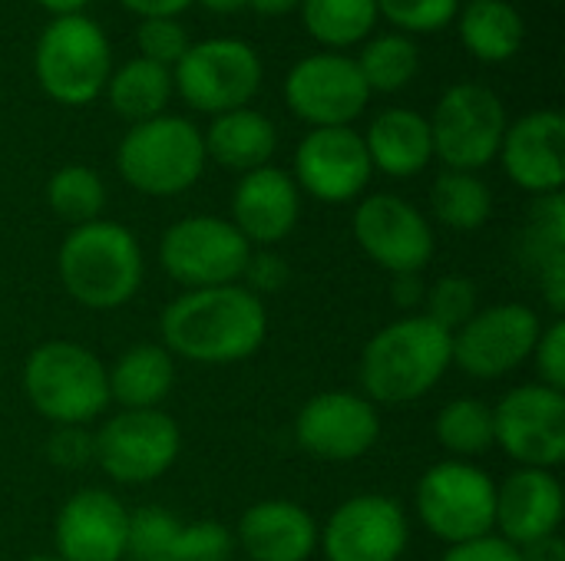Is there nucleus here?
Returning a JSON list of instances; mask_svg holds the SVG:
<instances>
[{
    "label": "nucleus",
    "mask_w": 565,
    "mask_h": 561,
    "mask_svg": "<svg viewBox=\"0 0 565 561\" xmlns=\"http://www.w3.org/2000/svg\"><path fill=\"white\" fill-rule=\"evenodd\" d=\"M56 274L63 291L79 308L116 311L139 294L146 261L136 235L126 225L96 218L63 238L56 255Z\"/></svg>",
    "instance_id": "7ed1b4c3"
},
{
    "label": "nucleus",
    "mask_w": 565,
    "mask_h": 561,
    "mask_svg": "<svg viewBox=\"0 0 565 561\" xmlns=\"http://www.w3.org/2000/svg\"><path fill=\"white\" fill-rule=\"evenodd\" d=\"M437 443L450 453V460H473L493 446V407L477 397L450 400L434 423Z\"/></svg>",
    "instance_id": "c756f323"
},
{
    "label": "nucleus",
    "mask_w": 565,
    "mask_h": 561,
    "mask_svg": "<svg viewBox=\"0 0 565 561\" xmlns=\"http://www.w3.org/2000/svg\"><path fill=\"white\" fill-rule=\"evenodd\" d=\"M136 43H139V56L159 66H175L192 46L185 26L175 17H146L136 30Z\"/></svg>",
    "instance_id": "58836bf2"
},
{
    "label": "nucleus",
    "mask_w": 565,
    "mask_h": 561,
    "mask_svg": "<svg viewBox=\"0 0 565 561\" xmlns=\"http://www.w3.org/2000/svg\"><path fill=\"white\" fill-rule=\"evenodd\" d=\"M526 255L533 265H546L550 258L565 255V202L563 192L556 195H540L533 205V218L526 228Z\"/></svg>",
    "instance_id": "c9c22d12"
},
{
    "label": "nucleus",
    "mask_w": 565,
    "mask_h": 561,
    "mask_svg": "<svg viewBox=\"0 0 565 561\" xmlns=\"http://www.w3.org/2000/svg\"><path fill=\"white\" fill-rule=\"evenodd\" d=\"M354 241L391 274H420L434 258V228L427 215L401 195H367L354 208Z\"/></svg>",
    "instance_id": "dca6fc26"
},
{
    "label": "nucleus",
    "mask_w": 565,
    "mask_h": 561,
    "mask_svg": "<svg viewBox=\"0 0 565 561\" xmlns=\"http://www.w3.org/2000/svg\"><path fill=\"white\" fill-rule=\"evenodd\" d=\"M33 69L43 93L53 103L86 106L109 83V69H113L109 40L99 30V23H93L83 13L53 17L40 33Z\"/></svg>",
    "instance_id": "423d86ee"
},
{
    "label": "nucleus",
    "mask_w": 565,
    "mask_h": 561,
    "mask_svg": "<svg viewBox=\"0 0 565 561\" xmlns=\"http://www.w3.org/2000/svg\"><path fill=\"white\" fill-rule=\"evenodd\" d=\"M116 165L126 185L142 195H182L205 172V142L195 122L162 112L156 119L136 122L122 136L116 149Z\"/></svg>",
    "instance_id": "39448f33"
},
{
    "label": "nucleus",
    "mask_w": 565,
    "mask_h": 561,
    "mask_svg": "<svg viewBox=\"0 0 565 561\" xmlns=\"http://www.w3.org/2000/svg\"><path fill=\"white\" fill-rule=\"evenodd\" d=\"M132 13H139L142 20L146 17H175L182 13L192 0H122Z\"/></svg>",
    "instance_id": "49530a36"
},
{
    "label": "nucleus",
    "mask_w": 565,
    "mask_h": 561,
    "mask_svg": "<svg viewBox=\"0 0 565 561\" xmlns=\"http://www.w3.org/2000/svg\"><path fill=\"white\" fill-rule=\"evenodd\" d=\"M202 7H209L212 13H235V10H242L248 0H199Z\"/></svg>",
    "instance_id": "8fccbe9b"
},
{
    "label": "nucleus",
    "mask_w": 565,
    "mask_h": 561,
    "mask_svg": "<svg viewBox=\"0 0 565 561\" xmlns=\"http://www.w3.org/2000/svg\"><path fill=\"white\" fill-rule=\"evenodd\" d=\"M523 36V17L507 0H473L460 13V40L483 63H503L516 56Z\"/></svg>",
    "instance_id": "bb28decb"
},
{
    "label": "nucleus",
    "mask_w": 565,
    "mask_h": 561,
    "mask_svg": "<svg viewBox=\"0 0 565 561\" xmlns=\"http://www.w3.org/2000/svg\"><path fill=\"white\" fill-rule=\"evenodd\" d=\"M295 436L321 463H354L381 440V413L364 393L324 390L298 410Z\"/></svg>",
    "instance_id": "f3484780"
},
{
    "label": "nucleus",
    "mask_w": 565,
    "mask_h": 561,
    "mask_svg": "<svg viewBox=\"0 0 565 561\" xmlns=\"http://www.w3.org/2000/svg\"><path fill=\"white\" fill-rule=\"evenodd\" d=\"M308 33L328 46L361 43L377 23V0H301Z\"/></svg>",
    "instance_id": "7c9ffc66"
},
{
    "label": "nucleus",
    "mask_w": 565,
    "mask_h": 561,
    "mask_svg": "<svg viewBox=\"0 0 565 561\" xmlns=\"http://www.w3.org/2000/svg\"><path fill=\"white\" fill-rule=\"evenodd\" d=\"M23 397L53 427H86L109 407L106 367L76 341L36 344L23 360Z\"/></svg>",
    "instance_id": "20e7f679"
},
{
    "label": "nucleus",
    "mask_w": 565,
    "mask_h": 561,
    "mask_svg": "<svg viewBox=\"0 0 565 561\" xmlns=\"http://www.w3.org/2000/svg\"><path fill=\"white\" fill-rule=\"evenodd\" d=\"M364 149L377 172H384L391 179H414L434 159L430 122L420 112L404 109V106L384 109L371 119Z\"/></svg>",
    "instance_id": "b1692460"
},
{
    "label": "nucleus",
    "mask_w": 565,
    "mask_h": 561,
    "mask_svg": "<svg viewBox=\"0 0 565 561\" xmlns=\"http://www.w3.org/2000/svg\"><path fill=\"white\" fill-rule=\"evenodd\" d=\"M460 0H377V13H384L394 26L407 33H430L454 23Z\"/></svg>",
    "instance_id": "4c0bfd02"
},
{
    "label": "nucleus",
    "mask_w": 565,
    "mask_h": 561,
    "mask_svg": "<svg viewBox=\"0 0 565 561\" xmlns=\"http://www.w3.org/2000/svg\"><path fill=\"white\" fill-rule=\"evenodd\" d=\"M440 561H523V559H520V549H516V546H510L507 539H500V536H483V539H473V542L450 546Z\"/></svg>",
    "instance_id": "37998d69"
},
{
    "label": "nucleus",
    "mask_w": 565,
    "mask_h": 561,
    "mask_svg": "<svg viewBox=\"0 0 565 561\" xmlns=\"http://www.w3.org/2000/svg\"><path fill=\"white\" fill-rule=\"evenodd\" d=\"M565 516V496L556 473L550 470H516L497 486L493 529L500 539L523 549L536 539L559 532Z\"/></svg>",
    "instance_id": "4be33fe9"
},
{
    "label": "nucleus",
    "mask_w": 565,
    "mask_h": 561,
    "mask_svg": "<svg viewBox=\"0 0 565 561\" xmlns=\"http://www.w3.org/2000/svg\"><path fill=\"white\" fill-rule=\"evenodd\" d=\"M172 86L192 109L222 116L252 103L262 86V60L235 36L202 40L192 43L175 63Z\"/></svg>",
    "instance_id": "9b49d317"
},
{
    "label": "nucleus",
    "mask_w": 565,
    "mask_h": 561,
    "mask_svg": "<svg viewBox=\"0 0 565 561\" xmlns=\"http://www.w3.org/2000/svg\"><path fill=\"white\" fill-rule=\"evenodd\" d=\"M391 291H394L397 308H417V304H424V294H427L420 274H394Z\"/></svg>",
    "instance_id": "c03bdc74"
},
{
    "label": "nucleus",
    "mask_w": 565,
    "mask_h": 561,
    "mask_svg": "<svg viewBox=\"0 0 565 561\" xmlns=\"http://www.w3.org/2000/svg\"><path fill=\"white\" fill-rule=\"evenodd\" d=\"M533 360H536V374L543 387H553V390H563L565 393V321L556 317L550 327H543L540 341H536V350H533Z\"/></svg>",
    "instance_id": "a19ab883"
},
{
    "label": "nucleus",
    "mask_w": 565,
    "mask_h": 561,
    "mask_svg": "<svg viewBox=\"0 0 565 561\" xmlns=\"http://www.w3.org/2000/svg\"><path fill=\"white\" fill-rule=\"evenodd\" d=\"M242 278H245V288L258 298L278 294L288 284V261L281 255H271V251H252Z\"/></svg>",
    "instance_id": "79ce46f5"
},
{
    "label": "nucleus",
    "mask_w": 565,
    "mask_h": 561,
    "mask_svg": "<svg viewBox=\"0 0 565 561\" xmlns=\"http://www.w3.org/2000/svg\"><path fill=\"white\" fill-rule=\"evenodd\" d=\"M179 529H182L179 516H172L159 506H142V509L129 513L126 555H132V561H172Z\"/></svg>",
    "instance_id": "72a5a7b5"
},
{
    "label": "nucleus",
    "mask_w": 565,
    "mask_h": 561,
    "mask_svg": "<svg viewBox=\"0 0 565 561\" xmlns=\"http://www.w3.org/2000/svg\"><path fill=\"white\" fill-rule=\"evenodd\" d=\"M414 506L434 539L447 546L473 542L493 536L497 483L467 460H444L417 479Z\"/></svg>",
    "instance_id": "0eeeda50"
},
{
    "label": "nucleus",
    "mask_w": 565,
    "mask_h": 561,
    "mask_svg": "<svg viewBox=\"0 0 565 561\" xmlns=\"http://www.w3.org/2000/svg\"><path fill=\"white\" fill-rule=\"evenodd\" d=\"M235 536L215 519L182 522L172 561H232Z\"/></svg>",
    "instance_id": "e433bc0d"
},
{
    "label": "nucleus",
    "mask_w": 565,
    "mask_h": 561,
    "mask_svg": "<svg viewBox=\"0 0 565 561\" xmlns=\"http://www.w3.org/2000/svg\"><path fill=\"white\" fill-rule=\"evenodd\" d=\"M371 99L358 60L341 53H315L298 60L285 76L288 109L311 129L351 126Z\"/></svg>",
    "instance_id": "2eb2a0df"
},
{
    "label": "nucleus",
    "mask_w": 565,
    "mask_h": 561,
    "mask_svg": "<svg viewBox=\"0 0 565 561\" xmlns=\"http://www.w3.org/2000/svg\"><path fill=\"white\" fill-rule=\"evenodd\" d=\"M301 218V192L295 179L275 165L245 172L232 195V225L255 248L285 241Z\"/></svg>",
    "instance_id": "412c9836"
},
{
    "label": "nucleus",
    "mask_w": 565,
    "mask_h": 561,
    "mask_svg": "<svg viewBox=\"0 0 565 561\" xmlns=\"http://www.w3.org/2000/svg\"><path fill=\"white\" fill-rule=\"evenodd\" d=\"M503 172L533 195H556L565 182V119L556 109H536L507 126L500 142Z\"/></svg>",
    "instance_id": "aec40b11"
},
{
    "label": "nucleus",
    "mask_w": 565,
    "mask_h": 561,
    "mask_svg": "<svg viewBox=\"0 0 565 561\" xmlns=\"http://www.w3.org/2000/svg\"><path fill=\"white\" fill-rule=\"evenodd\" d=\"M480 311V291L467 274H444L424 294V317H430L447 334L460 331Z\"/></svg>",
    "instance_id": "f704fd0d"
},
{
    "label": "nucleus",
    "mask_w": 565,
    "mask_h": 561,
    "mask_svg": "<svg viewBox=\"0 0 565 561\" xmlns=\"http://www.w3.org/2000/svg\"><path fill=\"white\" fill-rule=\"evenodd\" d=\"M358 69L367 83V89L374 93H397L404 89L417 69H420V50L411 36H401V33H381L374 36L361 60H358Z\"/></svg>",
    "instance_id": "473e14b6"
},
{
    "label": "nucleus",
    "mask_w": 565,
    "mask_h": 561,
    "mask_svg": "<svg viewBox=\"0 0 565 561\" xmlns=\"http://www.w3.org/2000/svg\"><path fill=\"white\" fill-rule=\"evenodd\" d=\"M411 542V522L397 499L364 493L344 499L318 529L328 561H401Z\"/></svg>",
    "instance_id": "4468645a"
},
{
    "label": "nucleus",
    "mask_w": 565,
    "mask_h": 561,
    "mask_svg": "<svg viewBox=\"0 0 565 561\" xmlns=\"http://www.w3.org/2000/svg\"><path fill=\"white\" fill-rule=\"evenodd\" d=\"M129 539V513L109 489L73 493L53 522L56 559L122 561Z\"/></svg>",
    "instance_id": "6ab92c4d"
},
{
    "label": "nucleus",
    "mask_w": 565,
    "mask_h": 561,
    "mask_svg": "<svg viewBox=\"0 0 565 561\" xmlns=\"http://www.w3.org/2000/svg\"><path fill=\"white\" fill-rule=\"evenodd\" d=\"M434 218L454 231H477L493 215V192L477 172L444 169L430 188Z\"/></svg>",
    "instance_id": "c85d7f7f"
},
{
    "label": "nucleus",
    "mask_w": 565,
    "mask_h": 561,
    "mask_svg": "<svg viewBox=\"0 0 565 561\" xmlns=\"http://www.w3.org/2000/svg\"><path fill=\"white\" fill-rule=\"evenodd\" d=\"M202 142H205V159H215L218 165L245 175L268 165V159L278 149V132L265 112L242 106L215 116Z\"/></svg>",
    "instance_id": "a878e982"
},
{
    "label": "nucleus",
    "mask_w": 565,
    "mask_h": 561,
    "mask_svg": "<svg viewBox=\"0 0 565 561\" xmlns=\"http://www.w3.org/2000/svg\"><path fill=\"white\" fill-rule=\"evenodd\" d=\"M252 251L242 231L218 215L179 218L159 238V265L185 291L238 284Z\"/></svg>",
    "instance_id": "6e6552de"
},
{
    "label": "nucleus",
    "mask_w": 565,
    "mask_h": 561,
    "mask_svg": "<svg viewBox=\"0 0 565 561\" xmlns=\"http://www.w3.org/2000/svg\"><path fill=\"white\" fill-rule=\"evenodd\" d=\"M232 536L252 561H308L318 549L315 516L291 499H262L248 506Z\"/></svg>",
    "instance_id": "5701e85b"
},
{
    "label": "nucleus",
    "mask_w": 565,
    "mask_h": 561,
    "mask_svg": "<svg viewBox=\"0 0 565 561\" xmlns=\"http://www.w3.org/2000/svg\"><path fill=\"white\" fill-rule=\"evenodd\" d=\"M159 337L172 357L192 364H238L262 350L268 308L245 284L185 291L159 314Z\"/></svg>",
    "instance_id": "f257e3e1"
},
{
    "label": "nucleus",
    "mask_w": 565,
    "mask_h": 561,
    "mask_svg": "<svg viewBox=\"0 0 565 561\" xmlns=\"http://www.w3.org/2000/svg\"><path fill=\"white\" fill-rule=\"evenodd\" d=\"M374 175L364 136L351 126L311 129L295 149V185L318 202L344 205L354 202Z\"/></svg>",
    "instance_id": "a211bd4d"
},
{
    "label": "nucleus",
    "mask_w": 565,
    "mask_h": 561,
    "mask_svg": "<svg viewBox=\"0 0 565 561\" xmlns=\"http://www.w3.org/2000/svg\"><path fill=\"white\" fill-rule=\"evenodd\" d=\"M46 205L60 222L79 228L103 215L106 185L99 172H93L89 165H63L46 182Z\"/></svg>",
    "instance_id": "2f4dec72"
},
{
    "label": "nucleus",
    "mask_w": 565,
    "mask_h": 561,
    "mask_svg": "<svg viewBox=\"0 0 565 561\" xmlns=\"http://www.w3.org/2000/svg\"><path fill=\"white\" fill-rule=\"evenodd\" d=\"M454 367V334L424 314L381 327L361 350V387L374 407H404L427 397Z\"/></svg>",
    "instance_id": "f03ea898"
},
{
    "label": "nucleus",
    "mask_w": 565,
    "mask_h": 561,
    "mask_svg": "<svg viewBox=\"0 0 565 561\" xmlns=\"http://www.w3.org/2000/svg\"><path fill=\"white\" fill-rule=\"evenodd\" d=\"M179 453V423L162 410H119L93 433V463L119 486L162 479Z\"/></svg>",
    "instance_id": "1a4fd4ad"
},
{
    "label": "nucleus",
    "mask_w": 565,
    "mask_h": 561,
    "mask_svg": "<svg viewBox=\"0 0 565 561\" xmlns=\"http://www.w3.org/2000/svg\"><path fill=\"white\" fill-rule=\"evenodd\" d=\"M169 93H172V69L142 56L122 63L116 73H109V83H106L109 106L132 126L162 116Z\"/></svg>",
    "instance_id": "cd10ccee"
},
{
    "label": "nucleus",
    "mask_w": 565,
    "mask_h": 561,
    "mask_svg": "<svg viewBox=\"0 0 565 561\" xmlns=\"http://www.w3.org/2000/svg\"><path fill=\"white\" fill-rule=\"evenodd\" d=\"M430 122L434 155L454 172H477L500 155V142L507 132V109L500 96L483 83H457L450 86Z\"/></svg>",
    "instance_id": "9d476101"
},
{
    "label": "nucleus",
    "mask_w": 565,
    "mask_h": 561,
    "mask_svg": "<svg viewBox=\"0 0 565 561\" xmlns=\"http://www.w3.org/2000/svg\"><path fill=\"white\" fill-rule=\"evenodd\" d=\"M106 384L119 410H159L175 387V357L162 344H132L106 367Z\"/></svg>",
    "instance_id": "393cba45"
},
{
    "label": "nucleus",
    "mask_w": 565,
    "mask_h": 561,
    "mask_svg": "<svg viewBox=\"0 0 565 561\" xmlns=\"http://www.w3.org/2000/svg\"><path fill=\"white\" fill-rule=\"evenodd\" d=\"M520 559L523 561H565V542L559 539V532L546 536V539H536L530 546L520 549Z\"/></svg>",
    "instance_id": "a18cd8bd"
},
{
    "label": "nucleus",
    "mask_w": 565,
    "mask_h": 561,
    "mask_svg": "<svg viewBox=\"0 0 565 561\" xmlns=\"http://www.w3.org/2000/svg\"><path fill=\"white\" fill-rule=\"evenodd\" d=\"M493 446L523 470H556L565 460V393L523 384L493 407Z\"/></svg>",
    "instance_id": "f8f14e48"
},
{
    "label": "nucleus",
    "mask_w": 565,
    "mask_h": 561,
    "mask_svg": "<svg viewBox=\"0 0 565 561\" xmlns=\"http://www.w3.org/2000/svg\"><path fill=\"white\" fill-rule=\"evenodd\" d=\"M46 460L66 473L86 470L93 463V433L86 427H53L46 440Z\"/></svg>",
    "instance_id": "ea45409f"
},
{
    "label": "nucleus",
    "mask_w": 565,
    "mask_h": 561,
    "mask_svg": "<svg viewBox=\"0 0 565 561\" xmlns=\"http://www.w3.org/2000/svg\"><path fill=\"white\" fill-rule=\"evenodd\" d=\"M40 7H46L50 13H56V17H66V13H79L89 0H36Z\"/></svg>",
    "instance_id": "09e8293b"
},
{
    "label": "nucleus",
    "mask_w": 565,
    "mask_h": 561,
    "mask_svg": "<svg viewBox=\"0 0 565 561\" xmlns=\"http://www.w3.org/2000/svg\"><path fill=\"white\" fill-rule=\"evenodd\" d=\"M540 334L543 324L530 304L483 308L454 331V364L473 380H500L533 357Z\"/></svg>",
    "instance_id": "ddd939ff"
},
{
    "label": "nucleus",
    "mask_w": 565,
    "mask_h": 561,
    "mask_svg": "<svg viewBox=\"0 0 565 561\" xmlns=\"http://www.w3.org/2000/svg\"><path fill=\"white\" fill-rule=\"evenodd\" d=\"M26 561H63V559H56V555H33V559H26Z\"/></svg>",
    "instance_id": "3c124183"
},
{
    "label": "nucleus",
    "mask_w": 565,
    "mask_h": 561,
    "mask_svg": "<svg viewBox=\"0 0 565 561\" xmlns=\"http://www.w3.org/2000/svg\"><path fill=\"white\" fill-rule=\"evenodd\" d=\"M248 3L265 17H281V13H291L295 7H301V0H248Z\"/></svg>",
    "instance_id": "de8ad7c7"
}]
</instances>
